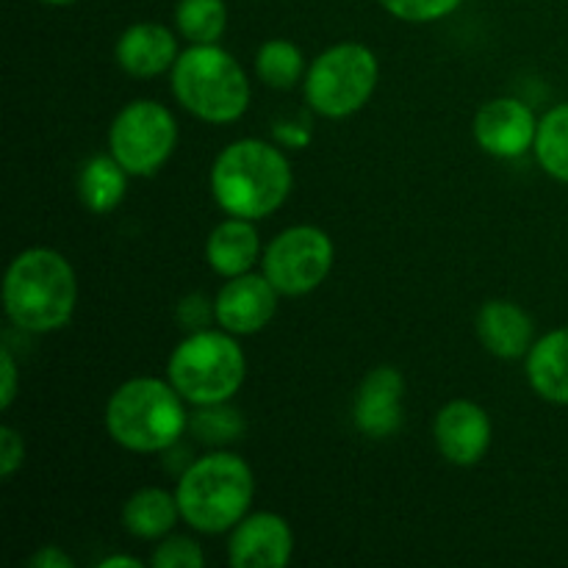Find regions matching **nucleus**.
I'll return each mask as SVG.
<instances>
[{"instance_id": "nucleus-1", "label": "nucleus", "mask_w": 568, "mask_h": 568, "mask_svg": "<svg viewBox=\"0 0 568 568\" xmlns=\"http://www.w3.org/2000/svg\"><path fill=\"white\" fill-rule=\"evenodd\" d=\"M294 186L292 164L281 148L261 139H239L216 155L211 192L225 214L264 220L288 200Z\"/></svg>"}, {"instance_id": "nucleus-2", "label": "nucleus", "mask_w": 568, "mask_h": 568, "mask_svg": "<svg viewBox=\"0 0 568 568\" xmlns=\"http://www.w3.org/2000/svg\"><path fill=\"white\" fill-rule=\"evenodd\" d=\"M78 303L75 270L61 253L31 247L11 261L3 281L9 320L28 333H53L70 325Z\"/></svg>"}, {"instance_id": "nucleus-3", "label": "nucleus", "mask_w": 568, "mask_h": 568, "mask_svg": "<svg viewBox=\"0 0 568 568\" xmlns=\"http://www.w3.org/2000/svg\"><path fill=\"white\" fill-rule=\"evenodd\" d=\"M253 494V469L233 453H211L194 460L175 488L181 519L205 536L233 530L247 514Z\"/></svg>"}, {"instance_id": "nucleus-4", "label": "nucleus", "mask_w": 568, "mask_h": 568, "mask_svg": "<svg viewBox=\"0 0 568 568\" xmlns=\"http://www.w3.org/2000/svg\"><path fill=\"white\" fill-rule=\"evenodd\" d=\"M189 427L183 397L172 383L133 377L111 394L105 430L131 453H164Z\"/></svg>"}, {"instance_id": "nucleus-5", "label": "nucleus", "mask_w": 568, "mask_h": 568, "mask_svg": "<svg viewBox=\"0 0 568 568\" xmlns=\"http://www.w3.org/2000/svg\"><path fill=\"white\" fill-rule=\"evenodd\" d=\"M172 94L189 114L225 125L247 111L250 81L220 44H192L172 67Z\"/></svg>"}, {"instance_id": "nucleus-6", "label": "nucleus", "mask_w": 568, "mask_h": 568, "mask_svg": "<svg viewBox=\"0 0 568 568\" xmlns=\"http://www.w3.org/2000/svg\"><path fill=\"white\" fill-rule=\"evenodd\" d=\"M247 375V358L227 331H194L170 355L166 377L186 403H231Z\"/></svg>"}, {"instance_id": "nucleus-7", "label": "nucleus", "mask_w": 568, "mask_h": 568, "mask_svg": "<svg viewBox=\"0 0 568 568\" xmlns=\"http://www.w3.org/2000/svg\"><path fill=\"white\" fill-rule=\"evenodd\" d=\"M377 55L361 42H342L320 53L305 72V100L316 114L344 120L366 105L377 87Z\"/></svg>"}, {"instance_id": "nucleus-8", "label": "nucleus", "mask_w": 568, "mask_h": 568, "mask_svg": "<svg viewBox=\"0 0 568 568\" xmlns=\"http://www.w3.org/2000/svg\"><path fill=\"white\" fill-rule=\"evenodd\" d=\"M175 144V116L166 105L155 103V100H133L111 122V155L133 178L155 175L170 161Z\"/></svg>"}, {"instance_id": "nucleus-9", "label": "nucleus", "mask_w": 568, "mask_h": 568, "mask_svg": "<svg viewBox=\"0 0 568 568\" xmlns=\"http://www.w3.org/2000/svg\"><path fill=\"white\" fill-rule=\"evenodd\" d=\"M333 255L336 250L322 227L294 225L270 242L264 253V275L286 297H303L331 275Z\"/></svg>"}, {"instance_id": "nucleus-10", "label": "nucleus", "mask_w": 568, "mask_h": 568, "mask_svg": "<svg viewBox=\"0 0 568 568\" xmlns=\"http://www.w3.org/2000/svg\"><path fill=\"white\" fill-rule=\"evenodd\" d=\"M277 292L266 275H244L227 277L225 286L220 288L214 300V320L220 322L222 331L233 336H253L264 331L277 311Z\"/></svg>"}, {"instance_id": "nucleus-11", "label": "nucleus", "mask_w": 568, "mask_h": 568, "mask_svg": "<svg viewBox=\"0 0 568 568\" xmlns=\"http://www.w3.org/2000/svg\"><path fill=\"white\" fill-rule=\"evenodd\" d=\"M538 120L527 103L516 98L488 100L475 116V139L497 159H519L536 144Z\"/></svg>"}, {"instance_id": "nucleus-12", "label": "nucleus", "mask_w": 568, "mask_h": 568, "mask_svg": "<svg viewBox=\"0 0 568 568\" xmlns=\"http://www.w3.org/2000/svg\"><path fill=\"white\" fill-rule=\"evenodd\" d=\"M436 447L449 464L475 466L486 458L491 447V419L486 408L471 399H453L444 405L433 425Z\"/></svg>"}, {"instance_id": "nucleus-13", "label": "nucleus", "mask_w": 568, "mask_h": 568, "mask_svg": "<svg viewBox=\"0 0 568 568\" xmlns=\"http://www.w3.org/2000/svg\"><path fill=\"white\" fill-rule=\"evenodd\" d=\"M294 532L277 514H253L233 527L227 555L236 568H281L292 560Z\"/></svg>"}, {"instance_id": "nucleus-14", "label": "nucleus", "mask_w": 568, "mask_h": 568, "mask_svg": "<svg viewBox=\"0 0 568 568\" xmlns=\"http://www.w3.org/2000/svg\"><path fill=\"white\" fill-rule=\"evenodd\" d=\"M405 381L394 366H377L355 394V425L366 438H388L403 425Z\"/></svg>"}, {"instance_id": "nucleus-15", "label": "nucleus", "mask_w": 568, "mask_h": 568, "mask_svg": "<svg viewBox=\"0 0 568 568\" xmlns=\"http://www.w3.org/2000/svg\"><path fill=\"white\" fill-rule=\"evenodd\" d=\"M116 61L133 78H155L178 61V39L161 22L128 26L116 39Z\"/></svg>"}, {"instance_id": "nucleus-16", "label": "nucleus", "mask_w": 568, "mask_h": 568, "mask_svg": "<svg viewBox=\"0 0 568 568\" xmlns=\"http://www.w3.org/2000/svg\"><path fill=\"white\" fill-rule=\"evenodd\" d=\"M530 314L510 300H491L477 311V336L480 344L497 358H525L532 349Z\"/></svg>"}, {"instance_id": "nucleus-17", "label": "nucleus", "mask_w": 568, "mask_h": 568, "mask_svg": "<svg viewBox=\"0 0 568 568\" xmlns=\"http://www.w3.org/2000/svg\"><path fill=\"white\" fill-rule=\"evenodd\" d=\"M258 253V231L253 227V220H242V216L222 220L205 242V258H209L211 270L222 277H236L250 272Z\"/></svg>"}, {"instance_id": "nucleus-18", "label": "nucleus", "mask_w": 568, "mask_h": 568, "mask_svg": "<svg viewBox=\"0 0 568 568\" xmlns=\"http://www.w3.org/2000/svg\"><path fill=\"white\" fill-rule=\"evenodd\" d=\"M527 381L547 403L568 405V327H558L532 344L527 353Z\"/></svg>"}, {"instance_id": "nucleus-19", "label": "nucleus", "mask_w": 568, "mask_h": 568, "mask_svg": "<svg viewBox=\"0 0 568 568\" xmlns=\"http://www.w3.org/2000/svg\"><path fill=\"white\" fill-rule=\"evenodd\" d=\"M178 516H181V508H178L175 494H166L164 488H142L122 508V525L131 536L155 541L172 532Z\"/></svg>"}, {"instance_id": "nucleus-20", "label": "nucleus", "mask_w": 568, "mask_h": 568, "mask_svg": "<svg viewBox=\"0 0 568 568\" xmlns=\"http://www.w3.org/2000/svg\"><path fill=\"white\" fill-rule=\"evenodd\" d=\"M128 192V172L114 155H94L78 175V194L92 214H109Z\"/></svg>"}, {"instance_id": "nucleus-21", "label": "nucleus", "mask_w": 568, "mask_h": 568, "mask_svg": "<svg viewBox=\"0 0 568 568\" xmlns=\"http://www.w3.org/2000/svg\"><path fill=\"white\" fill-rule=\"evenodd\" d=\"M532 150L549 178L568 183V103L555 105L552 111L544 114V120H538Z\"/></svg>"}, {"instance_id": "nucleus-22", "label": "nucleus", "mask_w": 568, "mask_h": 568, "mask_svg": "<svg viewBox=\"0 0 568 568\" xmlns=\"http://www.w3.org/2000/svg\"><path fill=\"white\" fill-rule=\"evenodd\" d=\"M175 26L192 44H216L227 28L225 0H178Z\"/></svg>"}, {"instance_id": "nucleus-23", "label": "nucleus", "mask_w": 568, "mask_h": 568, "mask_svg": "<svg viewBox=\"0 0 568 568\" xmlns=\"http://www.w3.org/2000/svg\"><path fill=\"white\" fill-rule=\"evenodd\" d=\"M255 72L272 89H292L305 75V59L288 39H270L255 53Z\"/></svg>"}, {"instance_id": "nucleus-24", "label": "nucleus", "mask_w": 568, "mask_h": 568, "mask_svg": "<svg viewBox=\"0 0 568 568\" xmlns=\"http://www.w3.org/2000/svg\"><path fill=\"white\" fill-rule=\"evenodd\" d=\"M189 427L203 444H231L244 436L242 414L227 403L200 405L197 414L189 419Z\"/></svg>"}, {"instance_id": "nucleus-25", "label": "nucleus", "mask_w": 568, "mask_h": 568, "mask_svg": "<svg viewBox=\"0 0 568 568\" xmlns=\"http://www.w3.org/2000/svg\"><path fill=\"white\" fill-rule=\"evenodd\" d=\"M464 0H381L383 9L403 22H436L460 9Z\"/></svg>"}, {"instance_id": "nucleus-26", "label": "nucleus", "mask_w": 568, "mask_h": 568, "mask_svg": "<svg viewBox=\"0 0 568 568\" xmlns=\"http://www.w3.org/2000/svg\"><path fill=\"white\" fill-rule=\"evenodd\" d=\"M153 568H203L205 555L200 549V544H194L192 538L175 536L166 538L159 549L150 558Z\"/></svg>"}, {"instance_id": "nucleus-27", "label": "nucleus", "mask_w": 568, "mask_h": 568, "mask_svg": "<svg viewBox=\"0 0 568 568\" xmlns=\"http://www.w3.org/2000/svg\"><path fill=\"white\" fill-rule=\"evenodd\" d=\"M22 460H26V442H22L14 427L3 425L0 427V477L11 480L14 471L22 466Z\"/></svg>"}, {"instance_id": "nucleus-28", "label": "nucleus", "mask_w": 568, "mask_h": 568, "mask_svg": "<svg viewBox=\"0 0 568 568\" xmlns=\"http://www.w3.org/2000/svg\"><path fill=\"white\" fill-rule=\"evenodd\" d=\"M0 375H3V386H0V408L9 410L17 397V361L9 347L0 349Z\"/></svg>"}, {"instance_id": "nucleus-29", "label": "nucleus", "mask_w": 568, "mask_h": 568, "mask_svg": "<svg viewBox=\"0 0 568 568\" xmlns=\"http://www.w3.org/2000/svg\"><path fill=\"white\" fill-rule=\"evenodd\" d=\"M31 568H75V560L64 552L61 547H42L31 560H28Z\"/></svg>"}, {"instance_id": "nucleus-30", "label": "nucleus", "mask_w": 568, "mask_h": 568, "mask_svg": "<svg viewBox=\"0 0 568 568\" xmlns=\"http://www.w3.org/2000/svg\"><path fill=\"white\" fill-rule=\"evenodd\" d=\"M275 136L281 139V142L292 144V148H303V144L308 142L311 133L305 131V128H300V125H288V128L277 125V128H275Z\"/></svg>"}, {"instance_id": "nucleus-31", "label": "nucleus", "mask_w": 568, "mask_h": 568, "mask_svg": "<svg viewBox=\"0 0 568 568\" xmlns=\"http://www.w3.org/2000/svg\"><path fill=\"white\" fill-rule=\"evenodd\" d=\"M144 564L139 558H131V555H114V558H105L100 568H142Z\"/></svg>"}, {"instance_id": "nucleus-32", "label": "nucleus", "mask_w": 568, "mask_h": 568, "mask_svg": "<svg viewBox=\"0 0 568 568\" xmlns=\"http://www.w3.org/2000/svg\"><path fill=\"white\" fill-rule=\"evenodd\" d=\"M42 3H48V6H70V3H78V0H42Z\"/></svg>"}]
</instances>
